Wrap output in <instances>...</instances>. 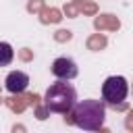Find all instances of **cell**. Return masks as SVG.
<instances>
[{
    "instance_id": "cell-8",
    "label": "cell",
    "mask_w": 133,
    "mask_h": 133,
    "mask_svg": "<svg viewBox=\"0 0 133 133\" xmlns=\"http://www.w3.org/2000/svg\"><path fill=\"white\" fill-rule=\"evenodd\" d=\"M62 17H60V10H56V8H46L44 12H42V21L44 23H58Z\"/></svg>"
},
{
    "instance_id": "cell-17",
    "label": "cell",
    "mask_w": 133,
    "mask_h": 133,
    "mask_svg": "<svg viewBox=\"0 0 133 133\" xmlns=\"http://www.w3.org/2000/svg\"><path fill=\"white\" fill-rule=\"evenodd\" d=\"M12 133H25V127H21V125H15V127H12Z\"/></svg>"
},
{
    "instance_id": "cell-12",
    "label": "cell",
    "mask_w": 133,
    "mask_h": 133,
    "mask_svg": "<svg viewBox=\"0 0 133 133\" xmlns=\"http://www.w3.org/2000/svg\"><path fill=\"white\" fill-rule=\"evenodd\" d=\"M27 8H29L31 12H33V10H39V8H42V0H31Z\"/></svg>"
},
{
    "instance_id": "cell-1",
    "label": "cell",
    "mask_w": 133,
    "mask_h": 133,
    "mask_svg": "<svg viewBox=\"0 0 133 133\" xmlns=\"http://www.w3.org/2000/svg\"><path fill=\"white\" fill-rule=\"evenodd\" d=\"M106 118V108L100 100H81L73 106L71 123L83 131H100Z\"/></svg>"
},
{
    "instance_id": "cell-4",
    "label": "cell",
    "mask_w": 133,
    "mask_h": 133,
    "mask_svg": "<svg viewBox=\"0 0 133 133\" xmlns=\"http://www.w3.org/2000/svg\"><path fill=\"white\" fill-rule=\"evenodd\" d=\"M50 71H52V75L54 77H58L60 81H69V79H75L77 77V64H75V60H71V58H66V56H60V58H56L54 62H52V66H50Z\"/></svg>"
},
{
    "instance_id": "cell-10",
    "label": "cell",
    "mask_w": 133,
    "mask_h": 133,
    "mask_svg": "<svg viewBox=\"0 0 133 133\" xmlns=\"http://www.w3.org/2000/svg\"><path fill=\"white\" fill-rule=\"evenodd\" d=\"M8 106H10L12 110L21 112V110L25 108V100H21V98H8Z\"/></svg>"
},
{
    "instance_id": "cell-7",
    "label": "cell",
    "mask_w": 133,
    "mask_h": 133,
    "mask_svg": "<svg viewBox=\"0 0 133 133\" xmlns=\"http://www.w3.org/2000/svg\"><path fill=\"white\" fill-rule=\"evenodd\" d=\"M12 58H15V50H12V46L6 44V42H0V66L10 64Z\"/></svg>"
},
{
    "instance_id": "cell-3",
    "label": "cell",
    "mask_w": 133,
    "mask_h": 133,
    "mask_svg": "<svg viewBox=\"0 0 133 133\" xmlns=\"http://www.w3.org/2000/svg\"><path fill=\"white\" fill-rule=\"evenodd\" d=\"M129 94V83L121 75H112L102 83V98L112 106H121Z\"/></svg>"
},
{
    "instance_id": "cell-11",
    "label": "cell",
    "mask_w": 133,
    "mask_h": 133,
    "mask_svg": "<svg viewBox=\"0 0 133 133\" xmlns=\"http://www.w3.org/2000/svg\"><path fill=\"white\" fill-rule=\"evenodd\" d=\"M56 42H66V39H71V31H66V29H60V31H56Z\"/></svg>"
},
{
    "instance_id": "cell-13",
    "label": "cell",
    "mask_w": 133,
    "mask_h": 133,
    "mask_svg": "<svg viewBox=\"0 0 133 133\" xmlns=\"http://www.w3.org/2000/svg\"><path fill=\"white\" fill-rule=\"evenodd\" d=\"M64 12H66L69 17H75V15H77V8H75V4H66V6H64Z\"/></svg>"
},
{
    "instance_id": "cell-18",
    "label": "cell",
    "mask_w": 133,
    "mask_h": 133,
    "mask_svg": "<svg viewBox=\"0 0 133 133\" xmlns=\"http://www.w3.org/2000/svg\"><path fill=\"white\" fill-rule=\"evenodd\" d=\"M100 133H108V131H106V129H102V131H100Z\"/></svg>"
},
{
    "instance_id": "cell-16",
    "label": "cell",
    "mask_w": 133,
    "mask_h": 133,
    "mask_svg": "<svg viewBox=\"0 0 133 133\" xmlns=\"http://www.w3.org/2000/svg\"><path fill=\"white\" fill-rule=\"evenodd\" d=\"M21 58H23V60H29V58H31V52H29V50L25 48V50L21 52Z\"/></svg>"
},
{
    "instance_id": "cell-2",
    "label": "cell",
    "mask_w": 133,
    "mask_h": 133,
    "mask_svg": "<svg viewBox=\"0 0 133 133\" xmlns=\"http://www.w3.org/2000/svg\"><path fill=\"white\" fill-rule=\"evenodd\" d=\"M77 100V91L71 83L66 81H56L46 89L44 96V106L48 108V112H58V114H66Z\"/></svg>"
},
{
    "instance_id": "cell-15",
    "label": "cell",
    "mask_w": 133,
    "mask_h": 133,
    "mask_svg": "<svg viewBox=\"0 0 133 133\" xmlns=\"http://www.w3.org/2000/svg\"><path fill=\"white\" fill-rule=\"evenodd\" d=\"M81 10L91 15V12H96V4H83V6H81Z\"/></svg>"
},
{
    "instance_id": "cell-6",
    "label": "cell",
    "mask_w": 133,
    "mask_h": 133,
    "mask_svg": "<svg viewBox=\"0 0 133 133\" xmlns=\"http://www.w3.org/2000/svg\"><path fill=\"white\" fill-rule=\"evenodd\" d=\"M94 25H96V29H118V19L116 17H112V15H102V17H98L96 21H94Z\"/></svg>"
},
{
    "instance_id": "cell-5",
    "label": "cell",
    "mask_w": 133,
    "mask_h": 133,
    "mask_svg": "<svg viewBox=\"0 0 133 133\" xmlns=\"http://www.w3.org/2000/svg\"><path fill=\"white\" fill-rule=\"evenodd\" d=\"M4 83H6V89L10 94H23L27 89V85H29V77L23 71H10L6 75V81Z\"/></svg>"
},
{
    "instance_id": "cell-14",
    "label": "cell",
    "mask_w": 133,
    "mask_h": 133,
    "mask_svg": "<svg viewBox=\"0 0 133 133\" xmlns=\"http://www.w3.org/2000/svg\"><path fill=\"white\" fill-rule=\"evenodd\" d=\"M46 114H48V108H46V106H44V108H37V110H35V116H37L39 121H44V118H46Z\"/></svg>"
},
{
    "instance_id": "cell-9",
    "label": "cell",
    "mask_w": 133,
    "mask_h": 133,
    "mask_svg": "<svg viewBox=\"0 0 133 133\" xmlns=\"http://www.w3.org/2000/svg\"><path fill=\"white\" fill-rule=\"evenodd\" d=\"M104 46H106V37L100 35V33H98V35H91V37L87 39V48H89V50H100V48H104Z\"/></svg>"
}]
</instances>
